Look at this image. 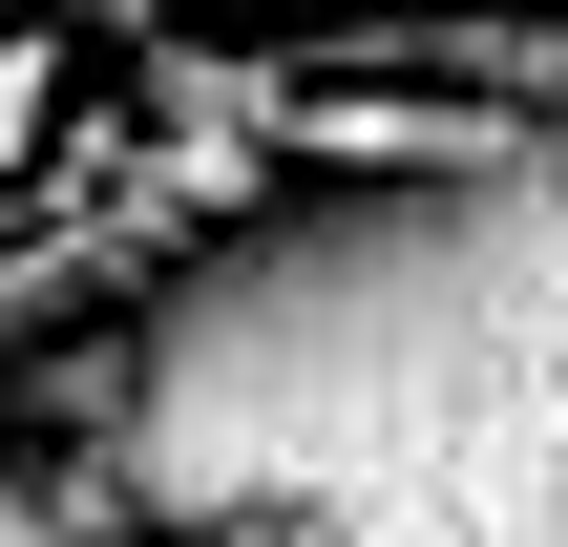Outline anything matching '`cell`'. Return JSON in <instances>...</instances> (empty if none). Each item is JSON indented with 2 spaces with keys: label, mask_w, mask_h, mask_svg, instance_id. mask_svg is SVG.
Wrapping results in <instances>:
<instances>
[{
  "label": "cell",
  "mask_w": 568,
  "mask_h": 547,
  "mask_svg": "<svg viewBox=\"0 0 568 547\" xmlns=\"http://www.w3.org/2000/svg\"><path fill=\"white\" fill-rule=\"evenodd\" d=\"M0 547H169V527H148V485L105 443H21L0 464Z\"/></svg>",
  "instance_id": "cell-1"
},
{
  "label": "cell",
  "mask_w": 568,
  "mask_h": 547,
  "mask_svg": "<svg viewBox=\"0 0 568 547\" xmlns=\"http://www.w3.org/2000/svg\"><path fill=\"white\" fill-rule=\"evenodd\" d=\"M190 547H316V527H295V506H253V527H190Z\"/></svg>",
  "instance_id": "cell-2"
}]
</instances>
